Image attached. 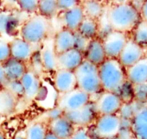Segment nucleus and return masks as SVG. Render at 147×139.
Masks as SVG:
<instances>
[{"label": "nucleus", "instance_id": "6", "mask_svg": "<svg viewBox=\"0 0 147 139\" xmlns=\"http://www.w3.org/2000/svg\"><path fill=\"white\" fill-rule=\"evenodd\" d=\"M89 103L90 96L79 88H76L67 93L61 94L58 107L62 112L67 113L78 111Z\"/></svg>", "mask_w": 147, "mask_h": 139}, {"label": "nucleus", "instance_id": "9", "mask_svg": "<svg viewBox=\"0 0 147 139\" xmlns=\"http://www.w3.org/2000/svg\"><path fill=\"white\" fill-rule=\"evenodd\" d=\"M144 57V48H142L135 42H133L131 38H129L117 60L125 69L133 66Z\"/></svg>", "mask_w": 147, "mask_h": 139}, {"label": "nucleus", "instance_id": "22", "mask_svg": "<svg viewBox=\"0 0 147 139\" xmlns=\"http://www.w3.org/2000/svg\"><path fill=\"white\" fill-rule=\"evenodd\" d=\"M57 54L54 49L53 41L49 43H44L41 50V62L43 67L48 71H56L57 63H56Z\"/></svg>", "mask_w": 147, "mask_h": 139}, {"label": "nucleus", "instance_id": "23", "mask_svg": "<svg viewBox=\"0 0 147 139\" xmlns=\"http://www.w3.org/2000/svg\"><path fill=\"white\" fill-rule=\"evenodd\" d=\"M17 105V97L9 90H0V115L12 113Z\"/></svg>", "mask_w": 147, "mask_h": 139}, {"label": "nucleus", "instance_id": "32", "mask_svg": "<svg viewBox=\"0 0 147 139\" xmlns=\"http://www.w3.org/2000/svg\"><path fill=\"white\" fill-rule=\"evenodd\" d=\"M11 58L10 42L0 39V64H4Z\"/></svg>", "mask_w": 147, "mask_h": 139}, {"label": "nucleus", "instance_id": "41", "mask_svg": "<svg viewBox=\"0 0 147 139\" xmlns=\"http://www.w3.org/2000/svg\"><path fill=\"white\" fill-rule=\"evenodd\" d=\"M146 105H147V103H146Z\"/></svg>", "mask_w": 147, "mask_h": 139}, {"label": "nucleus", "instance_id": "10", "mask_svg": "<svg viewBox=\"0 0 147 139\" xmlns=\"http://www.w3.org/2000/svg\"><path fill=\"white\" fill-rule=\"evenodd\" d=\"M84 60V54L76 48H72L57 54V69L75 72Z\"/></svg>", "mask_w": 147, "mask_h": 139}, {"label": "nucleus", "instance_id": "16", "mask_svg": "<svg viewBox=\"0 0 147 139\" xmlns=\"http://www.w3.org/2000/svg\"><path fill=\"white\" fill-rule=\"evenodd\" d=\"M76 32H72L65 28L59 30L54 39L53 45L56 54H60L67 50L75 48L76 45Z\"/></svg>", "mask_w": 147, "mask_h": 139}, {"label": "nucleus", "instance_id": "34", "mask_svg": "<svg viewBox=\"0 0 147 139\" xmlns=\"http://www.w3.org/2000/svg\"><path fill=\"white\" fill-rule=\"evenodd\" d=\"M78 5V1H76V0H59V1H57L59 11H62L63 12L74 8Z\"/></svg>", "mask_w": 147, "mask_h": 139}, {"label": "nucleus", "instance_id": "17", "mask_svg": "<svg viewBox=\"0 0 147 139\" xmlns=\"http://www.w3.org/2000/svg\"><path fill=\"white\" fill-rule=\"evenodd\" d=\"M20 83L23 87L24 96L27 99L32 100L37 97L40 91L41 84L40 80L35 72L27 70L20 80Z\"/></svg>", "mask_w": 147, "mask_h": 139}, {"label": "nucleus", "instance_id": "30", "mask_svg": "<svg viewBox=\"0 0 147 139\" xmlns=\"http://www.w3.org/2000/svg\"><path fill=\"white\" fill-rule=\"evenodd\" d=\"M131 93L133 99L141 104L146 105L147 103V82L138 85L131 86Z\"/></svg>", "mask_w": 147, "mask_h": 139}, {"label": "nucleus", "instance_id": "29", "mask_svg": "<svg viewBox=\"0 0 147 139\" xmlns=\"http://www.w3.org/2000/svg\"><path fill=\"white\" fill-rule=\"evenodd\" d=\"M46 127L42 123H35L30 125L25 133V139H45Z\"/></svg>", "mask_w": 147, "mask_h": 139}, {"label": "nucleus", "instance_id": "14", "mask_svg": "<svg viewBox=\"0 0 147 139\" xmlns=\"http://www.w3.org/2000/svg\"><path fill=\"white\" fill-rule=\"evenodd\" d=\"M74 125L64 115L53 118L49 124V130L59 139H68L75 132Z\"/></svg>", "mask_w": 147, "mask_h": 139}, {"label": "nucleus", "instance_id": "21", "mask_svg": "<svg viewBox=\"0 0 147 139\" xmlns=\"http://www.w3.org/2000/svg\"><path fill=\"white\" fill-rule=\"evenodd\" d=\"M3 66L5 69L7 82L19 81L27 71L24 62L14 60L12 58L9 59L6 62H5L3 64Z\"/></svg>", "mask_w": 147, "mask_h": 139}, {"label": "nucleus", "instance_id": "5", "mask_svg": "<svg viewBox=\"0 0 147 139\" xmlns=\"http://www.w3.org/2000/svg\"><path fill=\"white\" fill-rule=\"evenodd\" d=\"M122 128V119L117 114L102 115L94 125V133L99 139H112L116 137Z\"/></svg>", "mask_w": 147, "mask_h": 139}, {"label": "nucleus", "instance_id": "37", "mask_svg": "<svg viewBox=\"0 0 147 139\" xmlns=\"http://www.w3.org/2000/svg\"><path fill=\"white\" fill-rule=\"evenodd\" d=\"M7 83V79L5 76V69L3 66V64H0V87L5 86Z\"/></svg>", "mask_w": 147, "mask_h": 139}, {"label": "nucleus", "instance_id": "18", "mask_svg": "<svg viewBox=\"0 0 147 139\" xmlns=\"http://www.w3.org/2000/svg\"><path fill=\"white\" fill-rule=\"evenodd\" d=\"M33 46L34 45L25 42L20 37L14 38L10 42L11 57L14 60L24 62L32 56Z\"/></svg>", "mask_w": 147, "mask_h": 139}, {"label": "nucleus", "instance_id": "4", "mask_svg": "<svg viewBox=\"0 0 147 139\" xmlns=\"http://www.w3.org/2000/svg\"><path fill=\"white\" fill-rule=\"evenodd\" d=\"M49 31V19L37 14L24 23L20 29V38L32 45H36L46 39Z\"/></svg>", "mask_w": 147, "mask_h": 139}, {"label": "nucleus", "instance_id": "11", "mask_svg": "<svg viewBox=\"0 0 147 139\" xmlns=\"http://www.w3.org/2000/svg\"><path fill=\"white\" fill-rule=\"evenodd\" d=\"M96 114L97 113L94 108V105L92 103L88 104L86 106L78 111L63 113V115L74 125L82 126V128H85L86 126L90 124L95 118Z\"/></svg>", "mask_w": 147, "mask_h": 139}, {"label": "nucleus", "instance_id": "38", "mask_svg": "<svg viewBox=\"0 0 147 139\" xmlns=\"http://www.w3.org/2000/svg\"><path fill=\"white\" fill-rule=\"evenodd\" d=\"M45 139H59L56 136H55L53 133H51L50 131H47Z\"/></svg>", "mask_w": 147, "mask_h": 139}, {"label": "nucleus", "instance_id": "1", "mask_svg": "<svg viewBox=\"0 0 147 139\" xmlns=\"http://www.w3.org/2000/svg\"><path fill=\"white\" fill-rule=\"evenodd\" d=\"M140 20L138 10L130 2L114 5L107 13V21L111 30L125 34L132 31Z\"/></svg>", "mask_w": 147, "mask_h": 139}, {"label": "nucleus", "instance_id": "19", "mask_svg": "<svg viewBox=\"0 0 147 139\" xmlns=\"http://www.w3.org/2000/svg\"><path fill=\"white\" fill-rule=\"evenodd\" d=\"M106 52L102 41L95 38L90 41L86 51L84 52V60L99 66L107 60Z\"/></svg>", "mask_w": 147, "mask_h": 139}, {"label": "nucleus", "instance_id": "40", "mask_svg": "<svg viewBox=\"0 0 147 139\" xmlns=\"http://www.w3.org/2000/svg\"><path fill=\"white\" fill-rule=\"evenodd\" d=\"M0 139H6V138H5V136L4 135V133H1V132H0Z\"/></svg>", "mask_w": 147, "mask_h": 139}, {"label": "nucleus", "instance_id": "25", "mask_svg": "<svg viewBox=\"0 0 147 139\" xmlns=\"http://www.w3.org/2000/svg\"><path fill=\"white\" fill-rule=\"evenodd\" d=\"M77 33L88 40L95 39L98 34L97 20H94L92 18L85 17L77 30Z\"/></svg>", "mask_w": 147, "mask_h": 139}, {"label": "nucleus", "instance_id": "42", "mask_svg": "<svg viewBox=\"0 0 147 139\" xmlns=\"http://www.w3.org/2000/svg\"><path fill=\"white\" fill-rule=\"evenodd\" d=\"M92 139H93V138H92Z\"/></svg>", "mask_w": 147, "mask_h": 139}, {"label": "nucleus", "instance_id": "24", "mask_svg": "<svg viewBox=\"0 0 147 139\" xmlns=\"http://www.w3.org/2000/svg\"><path fill=\"white\" fill-rule=\"evenodd\" d=\"M18 21L14 14L10 11H0V33L11 34L15 29Z\"/></svg>", "mask_w": 147, "mask_h": 139}, {"label": "nucleus", "instance_id": "26", "mask_svg": "<svg viewBox=\"0 0 147 139\" xmlns=\"http://www.w3.org/2000/svg\"><path fill=\"white\" fill-rule=\"evenodd\" d=\"M86 17L97 20L103 12V5L99 1H85L82 4Z\"/></svg>", "mask_w": 147, "mask_h": 139}, {"label": "nucleus", "instance_id": "35", "mask_svg": "<svg viewBox=\"0 0 147 139\" xmlns=\"http://www.w3.org/2000/svg\"><path fill=\"white\" fill-rule=\"evenodd\" d=\"M68 139H92V137L86 128H80L75 130Z\"/></svg>", "mask_w": 147, "mask_h": 139}, {"label": "nucleus", "instance_id": "39", "mask_svg": "<svg viewBox=\"0 0 147 139\" xmlns=\"http://www.w3.org/2000/svg\"><path fill=\"white\" fill-rule=\"evenodd\" d=\"M14 139H25V135H18Z\"/></svg>", "mask_w": 147, "mask_h": 139}, {"label": "nucleus", "instance_id": "31", "mask_svg": "<svg viewBox=\"0 0 147 139\" xmlns=\"http://www.w3.org/2000/svg\"><path fill=\"white\" fill-rule=\"evenodd\" d=\"M38 2L37 0H20L18 1V5L23 11L33 13L38 10Z\"/></svg>", "mask_w": 147, "mask_h": 139}, {"label": "nucleus", "instance_id": "28", "mask_svg": "<svg viewBox=\"0 0 147 139\" xmlns=\"http://www.w3.org/2000/svg\"><path fill=\"white\" fill-rule=\"evenodd\" d=\"M37 11L39 12V15L48 19L55 16L59 11L57 1H54V0H42V1H39Z\"/></svg>", "mask_w": 147, "mask_h": 139}, {"label": "nucleus", "instance_id": "20", "mask_svg": "<svg viewBox=\"0 0 147 139\" xmlns=\"http://www.w3.org/2000/svg\"><path fill=\"white\" fill-rule=\"evenodd\" d=\"M84 18L85 14L82 6L80 4L67 11H64L62 14L64 28L72 32H77Z\"/></svg>", "mask_w": 147, "mask_h": 139}, {"label": "nucleus", "instance_id": "12", "mask_svg": "<svg viewBox=\"0 0 147 139\" xmlns=\"http://www.w3.org/2000/svg\"><path fill=\"white\" fill-rule=\"evenodd\" d=\"M54 85L56 91L64 94L77 88V81L75 72L57 69L54 77Z\"/></svg>", "mask_w": 147, "mask_h": 139}, {"label": "nucleus", "instance_id": "7", "mask_svg": "<svg viewBox=\"0 0 147 139\" xmlns=\"http://www.w3.org/2000/svg\"><path fill=\"white\" fill-rule=\"evenodd\" d=\"M94 105L96 113L100 116L113 115L117 114V112L121 110L123 106V100L116 93L103 92Z\"/></svg>", "mask_w": 147, "mask_h": 139}, {"label": "nucleus", "instance_id": "8", "mask_svg": "<svg viewBox=\"0 0 147 139\" xmlns=\"http://www.w3.org/2000/svg\"><path fill=\"white\" fill-rule=\"evenodd\" d=\"M126 34L111 30L102 40L107 59H118L128 41Z\"/></svg>", "mask_w": 147, "mask_h": 139}, {"label": "nucleus", "instance_id": "33", "mask_svg": "<svg viewBox=\"0 0 147 139\" xmlns=\"http://www.w3.org/2000/svg\"><path fill=\"white\" fill-rule=\"evenodd\" d=\"M6 89L11 92L16 97L18 95H24V91L23 87L21 86L20 81H8L5 85Z\"/></svg>", "mask_w": 147, "mask_h": 139}, {"label": "nucleus", "instance_id": "3", "mask_svg": "<svg viewBox=\"0 0 147 139\" xmlns=\"http://www.w3.org/2000/svg\"><path fill=\"white\" fill-rule=\"evenodd\" d=\"M77 88L83 91L90 97L102 91L98 66L84 60L75 71Z\"/></svg>", "mask_w": 147, "mask_h": 139}, {"label": "nucleus", "instance_id": "27", "mask_svg": "<svg viewBox=\"0 0 147 139\" xmlns=\"http://www.w3.org/2000/svg\"><path fill=\"white\" fill-rule=\"evenodd\" d=\"M142 48L147 46V23L140 20L132 30L131 38Z\"/></svg>", "mask_w": 147, "mask_h": 139}, {"label": "nucleus", "instance_id": "15", "mask_svg": "<svg viewBox=\"0 0 147 139\" xmlns=\"http://www.w3.org/2000/svg\"><path fill=\"white\" fill-rule=\"evenodd\" d=\"M127 81L132 85H138L147 82V57L144 56L133 66L125 68Z\"/></svg>", "mask_w": 147, "mask_h": 139}, {"label": "nucleus", "instance_id": "2", "mask_svg": "<svg viewBox=\"0 0 147 139\" xmlns=\"http://www.w3.org/2000/svg\"><path fill=\"white\" fill-rule=\"evenodd\" d=\"M102 91L118 95L123 91L127 81L125 68L117 59H107L98 66Z\"/></svg>", "mask_w": 147, "mask_h": 139}, {"label": "nucleus", "instance_id": "13", "mask_svg": "<svg viewBox=\"0 0 147 139\" xmlns=\"http://www.w3.org/2000/svg\"><path fill=\"white\" fill-rule=\"evenodd\" d=\"M131 130L136 139H147V105L138 108L131 119Z\"/></svg>", "mask_w": 147, "mask_h": 139}, {"label": "nucleus", "instance_id": "36", "mask_svg": "<svg viewBox=\"0 0 147 139\" xmlns=\"http://www.w3.org/2000/svg\"><path fill=\"white\" fill-rule=\"evenodd\" d=\"M139 15H140L141 20H143V21L147 23V1H144L141 4L140 11H139Z\"/></svg>", "mask_w": 147, "mask_h": 139}]
</instances>
